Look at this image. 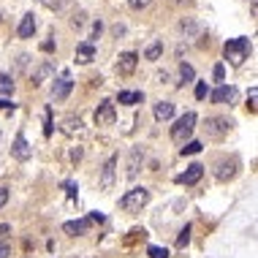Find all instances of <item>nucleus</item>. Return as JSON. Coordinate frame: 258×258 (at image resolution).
Instances as JSON below:
<instances>
[{
	"mask_svg": "<svg viewBox=\"0 0 258 258\" xmlns=\"http://www.w3.org/2000/svg\"><path fill=\"white\" fill-rule=\"evenodd\" d=\"M250 55H253V41L245 38V36L231 38V41H226V47H223V57H226L231 65H242Z\"/></svg>",
	"mask_w": 258,
	"mask_h": 258,
	"instance_id": "f257e3e1",
	"label": "nucleus"
},
{
	"mask_svg": "<svg viewBox=\"0 0 258 258\" xmlns=\"http://www.w3.org/2000/svg\"><path fill=\"white\" fill-rule=\"evenodd\" d=\"M193 128H196V112H185L174 123V128H171V139H174L177 144H185L193 136Z\"/></svg>",
	"mask_w": 258,
	"mask_h": 258,
	"instance_id": "f03ea898",
	"label": "nucleus"
},
{
	"mask_svg": "<svg viewBox=\"0 0 258 258\" xmlns=\"http://www.w3.org/2000/svg\"><path fill=\"white\" fill-rule=\"evenodd\" d=\"M147 201H150V191L147 188H133L120 198V206L125 212H141V206H147Z\"/></svg>",
	"mask_w": 258,
	"mask_h": 258,
	"instance_id": "7ed1b4c3",
	"label": "nucleus"
},
{
	"mask_svg": "<svg viewBox=\"0 0 258 258\" xmlns=\"http://www.w3.org/2000/svg\"><path fill=\"white\" fill-rule=\"evenodd\" d=\"M73 90V79L68 71H63L60 76L55 79V84H52V101H65L68 95H71Z\"/></svg>",
	"mask_w": 258,
	"mask_h": 258,
	"instance_id": "20e7f679",
	"label": "nucleus"
},
{
	"mask_svg": "<svg viewBox=\"0 0 258 258\" xmlns=\"http://www.w3.org/2000/svg\"><path fill=\"white\" fill-rule=\"evenodd\" d=\"M114 180H117V155H112V158L103 163L98 188H101V191H112V188H114Z\"/></svg>",
	"mask_w": 258,
	"mask_h": 258,
	"instance_id": "39448f33",
	"label": "nucleus"
},
{
	"mask_svg": "<svg viewBox=\"0 0 258 258\" xmlns=\"http://www.w3.org/2000/svg\"><path fill=\"white\" fill-rule=\"evenodd\" d=\"M11 158L14 160H19V163H25V160H30V155H33V147L27 144V139H25V133H16L14 136V141H11Z\"/></svg>",
	"mask_w": 258,
	"mask_h": 258,
	"instance_id": "423d86ee",
	"label": "nucleus"
},
{
	"mask_svg": "<svg viewBox=\"0 0 258 258\" xmlns=\"http://www.w3.org/2000/svg\"><path fill=\"white\" fill-rule=\"evenodd\" d=\"M95 125H114V120H117V109H114L112 101H101L98 109H95L93 114Z\"/></svg>",
	"mask_w": 258,
	"mask_h": 258,
	"instance_id": "0eeeda50",
	"label": "nucleus"
},
{
	"mask_svg": "<svg viewBox=\"0 0 258 258\" xmlns=\"http://www.w3.org/2000/svg\"><path fill=\"white\" fill-rule=\"evenodd\" d=\"M204 128H206V136H209V139H223V136L231 130V123H228L226 117H209Z\"/></svg>",
	"mask_w": 258,
	"mask_h": 258,
	"instance_id": "6e6552de",
	"label": "nucleus"
},
{
	"mask_svg": "<svg viewBox=\"0 0 258 258\" xmlns=\"http://www.w3.org/2000/svg\"><path fill=\"white\" fill-rule=\"evenodd\" d=\"M141 163H144V150L141 147H133V150L128 152V166H125V177L128 180H136L141 171Z\"/></svg>",
	"mask_w": 258,
	"mask_h": 258,
	"instance_id": "1a4fd4ad",
	"label": "nucleus"
},
{
	"mask_svg": "<svg viewBox=\"0 0 258 258\" xmlns=\"http://www.w3.org/2000/svg\"><path fill=\"white\" fill-rule=\"evenodd\" d=\"M136 65H139V55L136 52H123L117 60V73L120 76H130L136 71Z\"/></svg>",
	"mask_w": 258,
	"mask_h": 258,
	"instance_id": "9d476101",
	"label": "nucleus"
},
{
	"mask_svg": "<svg viewBox=\"0 0 258 258\" xmlns=\"http://www.w3.org/2000/svg\"><path fill=\"white\" fill-rule=\"evenodd\" d=\"M201 174H204V166L201 163H191L180 177H177V185H196V182L201 180Z\"/></svg>",
	"mask_w": 258,
	"mask_h": 258,
	"instance_id": "9b49d317",
	"label": "nucleus"
},
{
	"mask_svg": "<svg viewBox=\"0 0 258 258\" xmlns=\"http://www.w3.org/2000/svg\"><path fill=\"white\" fill-rule=\"evenodd\" d=\"M52 73H55V65H52V60H44L41 65H38L36 71H33V76H30V84H33V87H41V84L47 82V79L52 76Z\"/></svg>",
	"mask_w": 258,
	"mask_h": 258,
	"instance_id": "f8f14e48",
	"label": "nucleus"
},
{
	"mask_svg": "<svg viewBox=\"0 0 258 258\" xmlns=\"http://www.w3.org/2000/svg\"><path fill=\"white\" fill-rule=\"evenodd\" d=\"M237 169H239V160H237V158L220 160V163H217V169H215V177H217L220 182H226V180H231V177L237 174Z\"/></svg>",
	"mask_w": 258,
	"mask_h": 258,
	"instance_id": "ddd939ff",
	"label": "nucleus"
},
{
	"mask_svg": "<svg viewBox=\"0 0 258 258\" xmlns=\"http://www.w3.org/2000/svg\"><path fill=\"white\" fill-rule=\"evenodd\" d=\"M90 228H93V223L87 220V217H82V220H68L63 223V231L71 234V237H82V234H87Z\"/></svg>",
	"mask_w": 258,
	"mask_h": 258,
	"instance_id": "4468645a",
	"label": "nucleus"
},
{
	"mask_svg": "<svg viewBox=\"0 0 258 258\" xmlns=\"http://www.w3.org/2000/svg\"><path fill=\"white\" fill-rule=\"evenodd\" d=\"M73 57H76L79 65H87V63L95 60V47H93L90 41H82V44L76 47V55H73Z\"/></svg>",
	"mask_w": 258,
	"mask_h": 258,
	"instance_id": "2eb2a0df",
	"label": "nucleus"
},
{
	"mask_svg": "<svg viewBox=\"0 0 258 258\" xmlns=\"http://www.w3.org/2000/svg\"><path fill=\"white\" fill-rule=\"evenodd\" d=\"M234 98H237V87H231V84H220L212 93V103H231Z\"/></svg>",
	"mask_w": 258,
	"mask_h": 258,
	"instance_id": "dca6fc26",
	"label": "nucleus"
},
{
	"mask_svg": "<svg viewBox=\"0 0 258 258\" xmlns=\"http://www.w3.org/2000/svg\"><path fill=\"white\" fill-rule=\"evenodd\" d=\"M16 33H19V38H30L33 33H36V16H33V14H25V16H22L19 30H16Z\"/></svg>",
	"mask_w": 258,
	"mask_h": 258,
	"instance_id": "f3484780",
	"label": "nucleus"
},
{
	"mask_svg": "<svg viewBox=\"0 0 258 258\" xmlns=\"http://www.w3.org/2000/svg\"><path fill=\"white\" fill-rule=\"evenodd\" d=\"M63 133H65V136L82 133V120H79V117H73V114H68V117L63 120Z\"/></svg>",
	"mask_w": 258,
	"mask_h": 258,
	"instance_id": "a211bd4d",
	"label": "nucleus"
},
{
	"mask_svg": "<svg viewBox=\"0 0 258 258\" xmlns=\"http://www.w3.org/2000/svg\"><path fill=\"white\" fill-rule=\"evenodd\" d=\"M171 117H174V103L171 101L155 103V120H171Z\"/></svg>",
	"mask_w": 258,
	"mask_h": 258,
	"instance_id": "6ab92c4d",
	"label": "nucleus"
},
{
	"mask_svg": "<svg viewBox=\"0 0 258 258\" xmlns=\"http://www.w3.org/2000/svg\"><path fill=\"white\" fill-rule=\"evenodd\" d=\"M193 79H196L193 65H191V63H182V65H180V82H177V87H185V84H191Z\"/></svg>",
	"mask_w": 258,
	"mask_h": 258,
	"instance_id": "aec40b11",
	"label": "nucleus"
},
{
	"mask_svg": "<svg viewBox=\"0 0 258 258\" xmlns=\"http://www.w3.org/2000/svg\"><path fill=\"white\" fill-rule=\"evenodd\" d=\"M117 101L125 103V106H136V103L144 101V93H139V90H136V93H125V90H123V93L117 95Z\"/></svg>",
	"mask_w": 258,
	"mask_h": 258,
	"instance_id": "412c9836",
	"label": "nucleus"
},
{
	"mask_svg": "<svg viewBox=\"0 0 258 258\" xmlns=\"http://www.w3.org/2000/svg\"><path fill=\"white\" fill-rule=\"evenodd\" d=\"M144 239H147V231H144V228H133V231H130L128 234V237H125V248H133V245L136 242H144Z\"/></svg>",
	"mask_w": 258,
	"mask_h": 258,
	"instance_id": "4be33fe9",
	"label": "nucleus"
},
{
	"mask_svg": "<svg viewBox=\"0 0 258 258\" xmlns=\"http://www.w3.org/2000/svg\"><path fill=\"white\" fill-rule=\"evenodd\" d=\"M160 55H163V41H152L150 47L144 49V57H147V60H158Z\"/></svg>",
	"mask_w": 258,
	"mask_h": 258,
	"instance_id": "5701e85b",
	"label": "nucleus"
},
{
	"mask_svg": "<svg viewBox=\"0 0 258 258\" xmlns=\"http://www.w3.org/2000/svg\"><path fill=\"white\" fill-rule=\"evenodd\" d=\"M188 242H191V223H185V228L180 231V237H177V248L185 250V248H188Z\"/></svg>",
	"mask_w": 258,
	"mask_h": 258,
	"instance_id": "b1692460",
	"label": "nucleus"
},
{
	"mask_svg": "<svg viewBox=\"0 0 258 258\" xmlns=\"http://www.w3.org/2000/svg\"><path fill=\"white\" fill-rule=\"evenodd\" d=\"M14 93V82L8 73H0V95H11Z\"/></svg>",
	"mask_w": 258,
	"mask_h": 258,
	"instance_id": "393cba45",
	"label": "nucleus"
},
{
	"mask_svg": "<svg viewBox=\"0 0 258 258\" xmlns=\"http://www.w3.org/2000/svg\"><path fill=\"white\" fill-rule=\"evenodd\" d=\"M180 30L185 33V36H193V33H196V22H193L191 16H185V19L180 22Z\"/></svg>",
	"mask_w": 258,
	"mask_h": 258,
	"instance_id": "a878e982",
	"label": "nucleus"
},
{
	"mask_svg": "<svg viewBox=\"0 0 258 258\" xmlns=\"http://www.w3.org/2000/svg\"><path fill=\"white\" fill-rule=\"evenodd\" d=\"M63 191H65V196H68V198H76V193H79V185H76V182H73V180H65V182H63Z\"/></svg>",
	"mask_w": 258,
	"mask_h": 258,
	"instance_id": "bb28decb",
	"label": "nucleus"
},
{
	"mask_svg": "<svg viewBox=\"0 0 258 258\" xmlns=\"http://www.w3.org/2000/svg\"><path fill=\"white\" fill-rule=\"evenodd\" d=\"M147 256L150 258H169V250L158 248V245H150V248H147Z\"/></svg>",
	"mask_w": 258,
	"mask_h": 258,
	"instance_id": "cd10ccee",
	"label": "nucleus"
},
{
	"mask_svg": "<svg viewBox=\"0 0 258 258\" xmlns=\"http://www.w3.org/2000/svg\"><path fill=\"white\" fill-rule=\"evenodd\" d=\"M198 152H201V141H188L182 147V155H198Z\"/></svg>",
	"mask_w": 258,
	"mask_h": 258,
	"instance_id": "c85d7f7f",
	"label": "nucleus"
},
{
	"mask_svg": "<svg viewBox=\"0 0 258 258\" xmlns=\"http://www.w3.org/2000/svg\"><path fill=\"white\" fill-rule=\"evenodd\" d=\"M84 22H87V14H84V11H76V14L71 16V27H76V30L84 25Z\"/></svg>",
	"mask_w": 258,
	"mask_h": 258,
	"instance_id": "c756f323",
	"label": "nucleus"
},
{
	"mask_svg": "<svg viewBox=\"0 0 258 258\" xmlns=\"http://www.w3.org/2000/svg\"><path fill=\"white\" fill-rule=\"evenodd\" d=\"M44 136H52V109L47 106V112H44Z\"/></svg>",
	"mask_w": 258,
	"mask_h": 258,
	"instance_id": "7c9ffc66",
	"label": "nucleus"
},
{
	"mask_svg": "<svg viewBox=\"0 0 258 258\" xmlns=\"http://www.w3.org/2000/svg\"><path fill=\"white\" fill-rule=\"evenodd\" d=\"M212 76H215V82H226V65L217 63V65L212 68Z\"/></svg>",
	"mask_w": 258,
	"mask_h": 258,
	"instance_id": "2f4dec72",
	"label": "nucleus"
},
{
	"mask_svg": "<svg viewBox=\"0 0 258 258\" xmlns=\"http://www.w3.org/2000/svg\"><path fill=\"white\" fill-rule=\"evenodd\" d=\"M258 90L253 87V90H250V95H248V109H250V114H256V109H258Z\"/></svg>",
	"mask_w": 258,
	"mask_h": 258,
	"instance_id": "473e14b6",
	"label": "nucleus"
},
{
	"mask_svg": "<svg viewBox=\"0 0 258 258\" xmlns=\"http://www.w3.org/2000/svg\"><path fill=\"white\" fill-rule=\"evenodd\" d=\"M150 3H152V0H128V5H130L133 11H144V8H150Z\"/></svg>",
	"mask_w": 258,
	"mask_h": 258,
	"instance_id": "72a5a7b5",
	"label": "nucleus"
},
{
	"mask_svg": "<svg viewBox=\"0 0 258 258\" xmlns=\"http://www.w3.org/2000/svg\"><path fill=\"white\" fill-rule=\"evenodd\" d=\"M101 33H103V22H93V33H90V44L95 41V38H101Z\"/></svg>",
	"mask_w": 258,
	"mask_h": 258,
	"instance_id": "f704fd0d",
	"label": "nucleus"
},
{
	"mask_svg": "<svg viewBox=\"0 0 258 258\" xmlns=\"http://www.w3.org/2000/svg\"><path fill=\"white\" fill-rule=\"evenodd\" d=\"M196 98L198 101L206 98V82H196Z\"/></svg>",
	"mask_w": 258,
	"mask_h": 258,
	"instance_id": "c9c22d12",
	"label": "nucleus"
},
{
	"mask_svg": "<svg viewBox=\"0 0 258 258\" xmlns=\"http://www.w3.org/2000/svg\"><path fill=\"white\" fill-rule=\"evenodd\" d=\"M8 237H11V226L8 223H0V242H5Z\"/></svg>",
	"mask_w": 258,
	"mask_h": 258,
	"instance_id": "e433bc0d",
	"label": "nucleus"
},
{
	"mask_svg": "<svg viewBox=\"0 0 258 258\" xmlns=\"http://www.w3.org/2000/svg\"><path fill=\"white\" fill-rule=\"evenodd\" d=\"M8 204V188H0V209Z\"/></svg>",
	"mask_w": 258,
	"mask_h": 258,
	"instance_id": "4c0bfd02",
	"label": "nucleus"
},
{
	"mask_svg": "<svg viewBox=\"0 0 258 258\" xmlns=\"http://www.w3.org/2000/svg\"><path fill=\"white\" fill-rule=\"evenodd\" d=\"M41 52H55V41H52V38L41 41Z\"/></svg>",
	"mask_w": 258,
	"mask_h": 258,
	"instance_id": "58836bf2",
	"label": "nucleus"
},
{
	"mask_svg": "<svg viewBox=\"0 0 258 258\" xmlns=\"http://www.w3.org/2000/svg\"><path fill=\"white\" fill-rule=\"evenodd\" d=\"M87 220H90V223H103V220H106V217H103L101 212H93V215H90Z\"/></svg>",
	"mask_w": 258,
	"mask_h": 258,
	"instance_id": "ea45409f",
	"label": "nucleus"
},
{
	"mask_svg": "<svg viewBox=\"0 0 258 258\" xmlns=\"http://www.w3.org/2000/svg\"><path fill=\"white\" fill-rule=\"evenodd\" d=\"M79 158H82V147H73V150H71V160L76 163Z\"/></svg>",
	"mask_w": 258,
	"mask_h": 258,
	"instance_id": "a19ab883",
	"label": "nucleus"
},
{
	"mask_svg": "<svg viewBox=\"0 0 258 258\" xmlns=\"http://www.w3.org/2000/svg\"><path fill=\"white\" fill-rule=\"evenodd\" d=\"M8 253H11V248H8V245H5V242H0V258H5Z\"/></svg>",
	"mask_w": 258,
	"mask_h": 258,
	"instance_id": "79ce46f5",
	"label": "nucleus"
},
{
	"mask_svg": "<svg viewBox=\"0 0 258 258\" xmlns=\"http://www.w3.org/2000/svg\"><path fill=\"white\" fill-rule=\"evenodd\" d=\"M114 36H125V25H114Z\"/></svg>",
	"mask_w": 258,
	"mask_h": 258,
	"instance_id": "37998d69",
	"label": "nucleus"
},
{
	"mask_svg": "<svg viewBox=\"0 0 258 258\" xmlns=\"http://www.w3.org/2000/svg\"><path fill=\"white\" fill-rule=\"evenodd\" d=\"M0 109H16V103H11V101H3V98H0Z\"/></svg>",
	"mask_w": 258,
	"mask_h": 258,
	"instance_id": "c03bdc74",
	"label": "nucleus"
},
{
	"mask_svg": "<svg viewBox=\"0 0 258 258\" xmlns=\"http://www.w3.org/2000/svg\"><path fill=\"white\" fill-rule=\"evenodd\" d=\"M174 3H177V5H191L193 0H174Z\"/></svg>",
	"mask_w": 258,
	"mask_h": 258,
	"instance_id": "a18cd8bd",
	"label": "nucleus"
},
{
	"mask_svg": "<svg viewBox=\"0 0 258 258\" xmlns=\"http://www.w3.org/2000/svg\"><path fill=\"white\" fill-rule=\"evenodd\" d=\"M0 141H3V130H0Z\"/></svg>",
	"mask_w": 258,
	"mask_h": 258,
	"instance_id": "49530a36",
	"label": "nucleus"
}]
</instances>
